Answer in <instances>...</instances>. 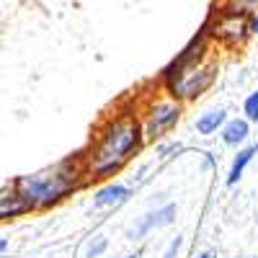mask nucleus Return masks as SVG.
Returning <instances> with one entry per match:
<instances>
[{"instance_id": "f257e3e1", "label": "nucleus", "mask_w": 258, "mask_h": 258, "mask_svg": "<svg viewBox=\"0 0 258 258\" xmlns=\"http://www.w3.org/2000/svg\"><path fill=\"white\" fill-rule=\"evenodd\" d=\"M145 132L142 121L135 111H119L103 119L88 153L83 155L85 178L91 181H111L145 150Z\"/></svg>"}, {"instance_id": "f03ea898", "label": "nucleus", "mask_w": 258, "mask_h": 258, "mask_svg": "<svg viewBox=\"0 0 258 258\" xmlns=\"http://www.w3.org/2000/svg\"><path fill=\"white\" fill-rule=\"evenodd\" d=\"M85 183H88V178H85L83 158H75V160L70 158V160L57 163L54 168L41 170V173L21 176L16 181V188L29 202L31 209H49L64 202L73 191L83 188Z\"/></svg>"}, {"instance_id": "7ed1b4c3", "label": "nucleus", "mask_w": 258, "mask_h": 258, "mask_svg": "<svg viewBox=\"0 0 258 258\" xmlns=\"http://www.w3.org/2000/svg\"><path fill=\"white\" fill-rule=\"evenodd\" d=\"M204 31L212 39V44H217L222 49H243L248 44V39L253 36L250 34V11L222 3L204 21Z\"/></svg>"}, {"instance_id": "20e7f679", "label": "nucleus", "mask_w": 258, "mask_h": 258, "mask_svg": "<svg viewBox=\"0 0 258 258\" xmlns=\"http://www.w3.org/2000/svg\"><path fill=\"white\" fill-rule=\"evenodd\" d=\"M217 75H220V62L214 59V54H212L209 59L197 64V68H191V70L170 78V80H163V88H165V93L170 98H176L181 103L197 101L212 88L214 83H217Z\"/></svg>"}, {"instance_id": "39448f33", "label": "nucleus", "mask_w": 258, "mask_h": 258, "mask_svg": "<svg viewBox=\"0 0 258 258\" xmlns=\"http://www.w3.org/2000/svg\"><path fill=\"white\" fill-rule=\"evenodd\" d=\"M183 114V103L170 98L168 93L153 103H147V109L142 111V132H145V142L155 145L160 140H165L170 132L176 129V124L181 121Z\"/></svg>"}, {"instance_id": "423d86ee", "label": "nucleus", "mask_w": 258, "mask_h": 258, "mask_svg": "<svg viewBox=\"0 0 258 258\" xmlns=\"http://www.w3.org/2000/svg\"><path fill=\"white\" fill-rule=\"evenodd\" d=\"M176 217H178V204L165 202V204H160V207H153L150 212H145L142 217H135L124 235H126V240H132V243L145 240L150 232L170 227V225L176 222Z\"/></svg>"}, {"instance_id": "0eeeda50", "label": "nucleus", "mask_w": 258, "mask_h": 258, "mask_svg": "<svg viewBox=\"0 0 258 258\" xmlns=\"http://www.w3.org/2000/svg\"><path fill=\"white\" fill-rule=\"evenodd\" d=\"M135 197V186L124 181H106L93 191V209H116Z\"/></svg>"}, {"instance_id": "6e6552de", "label": "nucleus", "mask_w": 258, "mask_h": 258, "mask_svg": "<svg viewBox=\"0 0 258 258\" xmlns=\"http://www.w3.org/2000/svg\"><path fill=\"white\" fill-rule=\"evenodd\" d=\"M255 155H258V142H248V145L238 147V153L232 155L230 168H227V176H225V186H227V188H232V186L240 183V178L245 176V170H248V165L253 163Z\"/></svg>"}, {"instance_id": "1a4fd4ad", "label": "nucleus", "mask_w": 258, "mask_h": 258, "mask_svg": "<svg viewBox=\"0 0 258 258\" xmlns=\"http://www.w3.org/2000/svg\"><path fill=\"white\" fill-rule=\"evenodd\" d=\"M250 135H253V124L243 116H230L227 124L222 126V132H220V140L225 147H232V150H238L243 145L250 142Z\"/></svg>"}, {"instance_id": "9d476101", "label": "nucleus", "mask_w": 258, "mask_h": 258, "mask_svg": "<svg viewBox=\"0 0 258 258\" xmlns=\"http://www.w3.org/2000/svg\"><path fill=\"white\" fill-rule=\"evenodd\" d=\"M227 119H230V114H227L225 106H212V109H207L197 116L194 129H197V135H202V137H214V135L222 132Z\"/></svg>"}, {"instance_id": "9b49d317", "label": "nucleus", "mask_w": 258, "mask_h": 258, "mask_svg": "<svg viewBox=\"0 0 258 258\" xmlns=\"http://www.w3.org/2000/svg\"><path fill=\"white\" fill-rule=\"evenodd\" d=\"M26 212H31V207L24 197H21L16 183L0 188V220H13V217H21V214H26Z\"/></svg>"}, {"instance_id": "f8f14e48", "label": "nucleus", "mask_w": 258, "mask_h": 258, "mask_svg": "<svg viewBox=\"0 0 258 258\" xmlns=\"http://www.w3.org/2000/svg\"><path fill=\"white\" fill-rule=\"evenodd\" d=\"M109 248H111L109 235L93 232L91 238H88V243H85V248H83V255H85V258H103L106 253H109Z\"/></svg>"}, {"instance_id": "ddd939ff", "label": "nucleus", "mask_w": 258, "mask_h": 258, "mask_svg": "<svg viewBox=\"0 0 258 258\" xmlns=\"http://www.w3.org/2000/svg\"><path fill=\"white\" fill-rule=\"evenodd\" d=\"M243 119H248L253 126H258V91H253L243 98Z\"/></svg>"}, {"instance_id": "4468645a", "label": "nucleus", "mask_w": 258, "mask_h": 258, "mask_svg": "<svg viewBox=\"0 0 258 258\" xmlns=\"http://www.w3.org/2000/svg\"><path fill=\"white\" fill-rule=\"evenodd\" d=\"M176 153H181V142H176V140H160V142H155V158L158 160H165V158L176 155Z\"/></svg>"}, {"instance_id": "2eb2a0df", "label": "nucleus", "mask_w": 258, "mask_h": 258, "mask_svg": "<svg viewBox=\"0 0 258 258\" xmlns=\"http://www.w3.org/2000/svg\"><path fill=\"white\" fill-rule=\"evenodd\" d=\"M181 245H183V238L181 235H176L173 240H170L168 245H165V250H163V258H178V253H181Z\"/></svg>"}, {"instance_id": "dca6fc26", "label": "nucleus", "mask_w": 258, "mask_h": 258, "mask_svg": "<svg viewBox=\"0 0 258 258\" xmlns=\"http://www.w3.org/2000/svg\"><path fill=\"white\" fill-rule=\"evenodd\" d=\"M230 6H238V8H245V11H255L258 8V0H225Z\"/></svg>"}, {"instance_id": "f3484780", "label": "nucleus", "mask_w": 258, "mask_h": 258, "mask_svg": "<svg viewBox=\"0 0 258 258\" xmlns=\"http://www.w3.org/2000/svg\"><path fill=\"white\" fill-rule=\"evenodd\" d=\"M250 34H253V36H258V8H255V11H250Z\"/></svg>"}, {"instance_id": "a211bd4d", "label": "nucleus", "mask_w": 258, "mask_h": 258, "mask_svg": "<svg viewBox=\"0 0 258 258\" xmlns=\"http://www.w3.org/2000/svg\"><path fill=\"white\" fill-rule=\"evenodd\" d=\"M204 165H207V168H214V158H212L209 153H204Z\"/></svg>"}, {"instance_id": "6ab92c4d", "label": "nucleus", "mask_w": 258, "mask_h": 258, "mask_svg": "<svg viewBox=\"0 0 258 258\" xmlns=\"http://www.w3.org/2000/svg\"><path fill=\"white\" fill-rule=\"evenodd\" d=\"M6 250H8V240L0 238V253H6Z\"/></svg>"}, {"instance_id": "aec40b11", "label": "nucleus", "mask_w": 258, "mask_h": 258, "mask_svg": "<svg viewBox=\"0 0 258 258\" xmlns=\"http://www.w3.org/2000/svg\"><path fill=\"white\" fill-rule=\"evenodd\" d=\"M199 258H214V253L212 250H204V253H199Z\"/></svg>"}, {"instance_id": "412c9836", "label": "nucleus", "mask_w": 258, "mask_h": 258, "mask_svg": "<svg viewBox=\"0 0 258 258\" xmlns=\"http://www.w3.org/2000/svg\"><path fill=\"white\" fill-rule=\"evenodd\" d=\"M124 258H140V253H129V255H124Z\"/></svg>"}, {"instance_id": "4be33fe9", "label": "nucleus", "mask_w": 258, "mask_h": 258, "mask_svg": "<svg viewBox=\"0 0 258 258\" xmlns=\"http://www.w3.org/2000/svg\"><path fill=\"white\" fill-rule=\"evenodd\" d=\"M250 258H258V255H250Z\"/></svg>"}]
</instances>
